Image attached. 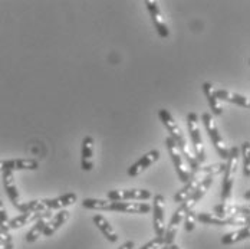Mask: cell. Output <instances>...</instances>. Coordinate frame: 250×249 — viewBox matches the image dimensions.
<instances>
[{
  "label": "cell",
  "instance_id": "20",
  "mask_svg": "<svg viewBox=\"0 0 250 249\" xmlns=\"http://www.w3.org/2000/svg\"><path fill=\"white\" fill-rule=\"evenodd\" d=\"M200 181H201L200 175L193 176V177H191V179L184 184V187H183V189H180V190H178V192L174 195L175 203H183V202H186V200L188 199V198L194 193V190L199 187Z\"/></svg>",
  "mask_w": 250,
  "mask_h": 249
},
{
  "label": "cell",
  "instance_id": "15",
  "mask_svg": "<svg viewBox=\"0 0 250 249\" xmlns=\"http://www.w3.org/2000/svg\"><path fill=\"white\" fill-rule=\"evenodd\" d=\"M43 200V204L48 210H62L68 206H72L75 204L78 196L76 193H65L62 196H58V198H53V199H42Z\"/></svg>",
  "mask_w": 250,
  "mask_h": 249
},
{
  "label": "cell",
  "instance_id": "8",
  "mask_svg": "<svg viewBox=\"0 0 250 249\" xmlns=\"http://www.w3.org/2000/svg\"><path fill=\"white\" fill-rule=\"evenodd\" d=\"M152 193L147 189H123V190H109L106 199L112 202H128V200H148Z\"/></svg>",
  "mask_w": 250,
  "mask_h": 249
},
{
  "label": "cell",
  "instance_id": "4",
  "mask_svg": "<svg viewBox=\"0 0 250 249\" xmlns=\"http://www.w3.org/2000/svg\"><path fill=\"white\" fill-rule=\"evenodd\" d=\"M201 121H203V124L206 127V131L208 133V137H210L211 143L214 144V147L217 150L219 156L226 160V158H227V154H229V149H227V146H226V141L225 138H223V136L220 134L219 125L216 123L214 117H213L210 113H204V114L201 115Z\"/></svg>",
  "mask_w": 250,
  "mask_h": 249
},
{
  "label": "cell",
  "instance_id": "10",
  "mask_svg": "<svg viewBox=\"0 0 250 249\" xmlns=\"http://www.w3.org/2000/svg\"><path fill=\"white\" fill-rule=\"evenodd\" d=\"M39 161L35 158H12L0 160V172H18V170H38Z\"/></svg>",
  "mask_w": 250,
  "mask_h": 249
},
{
  "label": "cell",
  "instance_id": "6",
  "mask_svg": "<svg viewBox=\"0 0 250 249\" xmlns=\"http://www.w3.org/2000/svg\"><path fill=\"white\" fill-rule=\"evenodd\" d=\"M152 226L157 238H163L166 232V198L163 195H154L152 198Z\"/></svg>",
  "mask_w": 250,
  "mask_h": 249
},
{
  "label": "cell",
  "instance_id": "28",
  "mask_svg": "<svg viewBox=\"0 0 250 249\" xmlns=\"http://www.w3.org/2000/svg\"><path fill=\"white\" fill-rule=\"evenodd\" d=\"M164 245V241H163V238H154V239H151L150 242H147L146 245H143L140 249H160L161 247Z\"/></svg>",
  "mask_w": 250,
  "mask_h": 249
},
{
  "label": "cell",
  "instance_id": "34",
  "mask_svg": "<svg viewBox=\"0 0 250 249\" xmlns=\"http://www.w3.org/2000/svg\"><path fill=\"white\" fill-rule=\"evenodd\" d=\"M6 249H13V245H9V247H7Z\"/></svg>",
  "mask_w": 250,
  "mask_h": 249
},
{
  "label": "cell",
  "instance_id": "21",
  "mask_svg": "<svg viewBox=\"0 0 250 249\" xmlns=\"http://www.w3.org/2000/svg\"><path fill=\"white\" fill-rule=\"evenodd\" d=\"M46 212H27V213H21L19 216H16V218H13V219L9 221V227L10 229H19V227H22L25 225L36 222L41 218H43L46 215Z\"/></svg>",
  "mask_w": 250,
  "mask_h": 249
},
{
  "label": "cell",
  "instance_id": "11",
  "mask_svg": "<svg viewBox=\"0 0 250 249\" xmlns=\"http://www.w3.org/2000/svg\"><path fill=\"white\" fill-rule=\"evenodd\" d=\"M160 158V151L158 150H151L147 154H144L138 161H135L131 167H128V176L131 177H137L140 176L143 172H146L148 167H151L155 161H158Z\"/></svg>",
  "mask_w": 250,
  "mask_h": 249
},
{
  "label": "cell",
  "instance_id": "23",
  "mask_svg": "<svg viewBox=\"0 0 250 249\" xmlns=\"http://www.w3.org/2000/svg\"><path fill=\"white\" fill-rule=\"evenodd\" d=\"M249 226H243L242 229H239V230H236V232L226 233L225 236L222 238V244H223V245H233V244H237V242H240V241L249 239Z\"/></svg>",
  "mask_w": 250,
  "mask_h": 249
},
{
  "label": "cell",
  "instance_id": "9",
  "mask_svg": "<svg viewBox=\"0 0 250 249\" xmlns=\"http://www.w3.org/2000/svg\"><path fill=\"white\" fill-rule=\"evenodd\" d=\"M146 4H147V9H148V12H150L151 22H152L154 27L157 29L160 38H168L170 30H168V26H167V22H166L164 15H163L161 10H160L158 3H157V1H152V0H147Z\"/></svg>",
  "mask_w": 250,
  "mask_h": 249
},
{
  "label": "cell",
  "instance_id": "29",
  "mask_svg": "<svg viewBox=\"0 0 250 249\" xmlns=\"http://www.w3.org/2000/svg\"><path fill=\"white\" fill-rule=\"evenodd\" d=\"M0 242H3V244H13L12 235L10 233H4V232L0 230Z\"/></svg>",
  "mask_w": 250,
  "mask_h": 249
},
{
  "label": "cell",
  "instance_id": "12",
  "mask_svg": "<svg viewBox=\"0 0 250 249\" xmlns=\"http://www.w3.org/2000/svg\"><path fill=\"white\" fill-rule=\"evenodd\" d=\"M94 147H95L94 137L91 136L83 137L82 150H81V169L83 172H91L94 167Z\"/></svg>",
  "mask_w": 250,
  "mask_h": 249
},
{
  "label": "cell",
  "instance_id": "24",
  "mask_svg": "<svg viewBox=\"0 0 250 249\" xmlns=\"http://www.w3.org/2000/svg\"><path fill=\"white\" fill-rule=\"evenodd\" d=\"M18 210L21 213H27V212H46L48 209L45 207L43 204V200L42 199H35L29 200V202H23L19 204Z\"/></svg>",
  "mask_w": 250,
  "mask_h": 249
},
{
  "label": "cell",
  "instance_id": "7",
  "mask_svg": "<svg viewBox=\"0 0 250 249\" xmlns=\"http://www.w3.org/2000/svg\"><path fill=\"white\" fill-rule=\"evenodd\" d=\"M106 210L121 212V213H140L146 215L151 212V204L147 202H108Z\"/></svg>",
  "mask_w": 250,
  "mask_h": 249
},
{
  "label": "cell",
  "instance_id": "26",
  "mask_svg": "<svg viewBox=\"0 0 250 249\" xmlns=\"http://www.w3.org/2000/svg\"><path fill=\"white\" fill-rule=\"evenodd\" d=\"M184 229L187 232H193L194 227H196V224H197V213L194 210H190L187 212V215L184 216Z\"/></svg>",
  "mask_w": 250,
  "mask_h": 249
},
{
  "label": "cell",
  "instance_id": "17",
  "mask_svg": "<svg viewBox=\"0 0 250 249\" xmlns=\"http://www.w3.org/2000/svg\"><path fill=\"white\" fill-rule=\"evenodd\" d=\"M214 94L216 97L220 101H227V102H231V104H236L239 107H243L246 110L250 108V101L248 97L242 95V94H237V92H231L229 90H214Z\"/></svg>",
  "mask_w": 250,
  "mask_h": 249
},
{
  "label": "cell",
  "instance_id": "14",
  "mask_svg": "<svg viewBox=\"0 0 250 249\" xmlns=\"http://www.w3.org/2000/svg\"><path fill=\"white\" fill-rule=\"evenodd\" d=\"M3 187L6 190L7 198L12 202V204L18 209L22 202H21V196H19V190H18V186L15 181V173L13 172H4L3 173Z\"/></svg>",
  "mask_w": 250,
  "mask_h": 249
},
{
  "label": "cell",
  "instance_id": "32",
  "mask_svg": "<svg viewBox=\"0 0 250 249\" xmlns=\"http://www.w3.org/2000/svg\"><path fill=\"white\" fill-rule=\"evenodd\" d=\"M170 249H180V247H177L175 244H173V245H170Z\"/></svg>",
  "mask_w": 250,
  "mask_h": 249
},
{
  "label": "cell",
  "instance_id": "30",
  "mask_svg": "<svg viewBox=\"0 0 250 249\" xmlns=\"http://www.w3.org/2000/svg\"><path fill=\"white\" fill-rule=\"evenodd\" d=\"M134 247H135L134 241H126V242L123 244V245H121L118 249H134Z\"/></svg>",
  "mask_w": 250,
  "mask_h": 249
},
{
  "label": "cell",
  "instance_id": "31",
  "mask_svg": "<svg viewBox=\"0 0 250 249\" xmlns=\"http://www.w3.org/2000/svg\"><path fill=\"white\" fill-rule=\"evenodd\" d=\"M9 245H13V244H3V242H0V249H6Z\"/></svg>",
  "mask_w": 250,
  "mask_h": 249
},
{
  "label": "cell",
  "instance_id": "3",
  "mask_svg": "<svg viewBox=\"0 0 250 249\" xmlns=\"http://www.w3.org/2000/svg\"><path fill=\"white\" fill-rule=\"evenodd\" d=\"M187 127H188L190 140H191V144H193V149H194V157L200 164H203L206 161V149H204V143H203V137H201L200 133L199 115L196 113H188Z\"/></svg>",
  "mask_w": 250,
  "mask_h": 249
},
{
  "label": "cell",
  "instance_id": "22",
  "mask_svg": "<svg viewBox=\"0 0 250 249\" xmlns=\"http://www.w3.org/2000/svg\"><path fill=\"white\" fill-rule=\"evenodd\" d=\"M94 224L97 225V227L102 232V235L109 241V242H117L118 241V233L115 232V229L112 227V225L108 222V219L102 215H95L92 218Z\"/></svg>",
  "mask_w": 250,
  "mask_h": 249
},
{
  "label": "cell",
  "instance_id": "16",
  "mask_svg": "<svg viewBox=\"0 0 250 249\" xmlns=\"http://www.w3.org/2000/svg\"><path fill=\"white\" fill-rule=\"evenodd\" d=\"M68 219H69V212L66 209L59 210L55 216L50 218V221L43 230V236H53L63 225L68 222Z\"/></svg>",
  "mask_w": 250,
  "mask_h": 249
},
{
  "label": "cell",
  "instance_id": "13",
  "mask_svg": "<svg viewBox=\"0 0 250 249\" xmlns=\"http://www.w3.org/2000/svg\"><path fill=\"white\" fill-rule=\"evenodd\" d=\"M249 207L248 206H239V204H231V203H220L214 206V216L226 219L230 216L236 215H249Z\"/></svg>",
  "mask_w": 250,
  "mask_h": 249
},
{
  "label": "cell",
  "instance_id": "33",
  "mask_svg": "<svg viewBox=\"0 0 250 249\" xmlns=\"http://www.w3.org/2000/svg\"><path fill=\"white\" fill-rule=\"evenodd\" d=\"M160 249H170V247H168V245H163Z\"/></svg>",
  "mask_w": 250,
  "mask_h": 249
},
{
  "label": "cell",
  "instance_id": "27",
  "mask_svg": "<svg viewBox=\"0 0 250 249\" xmlns=\"http://www.w3.org/2000/svg\"><path fill=\"white\" fill-rule=\"evenodd\" d=\"M9 216H7V210L3 204V202L0 200V230L4 233H9L10 227H9Z\"/></svg>",
  "mask_w": 250,
  "mask_h": 249
},
{
  "label": "cell",
  "instance_id": "19",
  "mask_svg": "<svg viewBox=\"0 0 250 249\" xmlns=\"http://www.w3.org/2000/svg\"><path fill=\"white\" fill-rule=\"evenodd\" d=\"M50 218H52V210H48L46 215H45L43 218H41L39 221L35 222L33 227L26 233V242H27V244L36 242V241L43 235V230H45L46 225H48V222L50 221Z\"/></svg>",
  "mask_w": 250,
  "mask_h": 249
},
{
  "label": "cell",
  "instance_id": "1",
  "mask_svg": "<svg viewBox=\"0 0 250 249\" xmlns=\"http://www.w3.org/2000/svg\"><path fill=\"white\" fill-rule=\"evenodd\" d=\"M158 117H160V120H161V123L164 124V127L167 128V131L170 133L168 137H171V138L174 140L175 146H177L178 151L181 153L183 158L186 160V163H187V166H188L191 175L196 176L197 175V172H199V169H200L201 164L196 160V157L193 156L191 150L188 147V140L186 138V136H184L181 127L177 124L174 117H173V115L170 114V111L166 110V108H161V110L158 111Z\"/></svg>",
  "mask_w": 250,
  "mask_h": 249
},
{
  "label": "cell",
  "instance_id": "5",
  "mask_svg": "<svg viewBox=\"0 0 250 249\" xmlns=\"http://www.w3.org/2000/svg\"><path fill=\"white\" fill-rule=\"evenodd\" d=\"M166 147L168 150V154H170V157H171V160H173V164H174V169L175 172H177L178 179L186 184V183L193 177V175H191V172H190V169H188L186 160L183 158L181 153L178 151L177 146H175L174 140H173L171 137H167V138H166Z\"/></svg>",
  "mask_w": 250,
  "mask_h": 249
},
{
  "label": "cell",
  "instance_id": "25",
  "mask_svg": "<svg viewBox=\"0 0 250 249\" xmlns=\"http://www.w3.org/2000/svg\"><path fill=\"white\" fill-rule=\"evenodd\" d=\"M240 151V157L243 160V175L246 176L248 179L250 177V141H245L242 144V149Z\"/></svg>",
  "mask_w": 250,
  "mask_h": 249
},
{
  "label": "cell",
  "instance_id": "18",
  "mask_svg": "<svg viewBox=\"0 0 250 249\" xmlns=\"http://www.w3.org/2000/svg\"><path fill=\"white\" fill-rule=\"evenodd\" d=\"M214 90L216 88L210 82H204L203 84V92H204V95L207 98V102H208V105L211 108V113L214 115H219L220 117V115H223V105H222V101L216 97Z\"/></svg>",
  "mask_w": 250,
  "mask_h": 249
},
{
  "label": "cell",
  "instance_id": "2",
  "mask_svg": "<svg viewBox=\"0 0 250 249\" xmlns=\"http://www.w3.org/2000/svg\"><path fill=\"white\" fill-rule=\"evenodd\" d=\"M227 163L225 164V172H223V183H222V203H226L231 196V190L234 186V180H236V173H237V167H239V161H240V151L237 147H231L229 149L227 154Z\"/></svg>",
  "mask_w": 250,
  "mask_h": 249
}]
</instances>
